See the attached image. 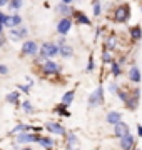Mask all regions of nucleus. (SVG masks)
Listing matches in <instances>:
<instances>
[{
	"instance_id": "nucleus-21",
	"label": "nucleus",
	"mask_w": 142,
	"mask_h": 150,
	"mask_svg": "<svg viewBox=\"0 0 142 150\" xmlns=\"http://www.w3.org/2000/svg\"><path fill=\"white\" fill-rule=\"evenodd\" d=\"M52 112H54L55 115H60V117H64V118H69V117H70L69 107H65L64 103H57V105H54V108H52Z\"/></svg>"
},
{
	"instance_id": "nucleus-3",
	"label": "nucleus",
	"mask_w": 142,
	"mask_h": 150,
	"mask_svg": "<svg viewBox=\"0 0 142 150\" xmlns=\"http://www.w3.org/2000/svg\"><path fill=\"white\" fill-rule=\"evenodd\" d=\"M42 134H35V132H22V134L15 135V144L20 145H30V144H37Z\"/></svg>"
},
{
	"instance_id": "nucleus-37",
	"label": "nucleus",
	"mask_w": 142,
	"mask_h": 150,
	"mask_svg": "<svg viewBox=\"0 0 142 150\" xmlns=\"http://www.w3.org/2000/svg\"><path fill=\"white\" fill-rule=\"evenodd\" d=\"M5 42H7V38L4 37V35H0V47H4V45H5Z\"/></svg>"
},
{
	"instance_id": "nucleus-8",
	"label": "nucleus",
	"mask_w": 142,
	"mask_h": 150,
	"mask_svg": "<svg viewBox=\"0 0 142 150\" xmlns=\"http://www.w3.org/2000/svg\"><path fill=\"white\" fill-rule=\"evenodd\" d=\"M72 23H74L72 17H62V18L57 22V33H59V35H67V33L70 32Z\"/></svg>"
},
{
	"instance_id": "nucleus-7",
	"label": "nucleus",
	"mask_w": 142,
	"mask_h": 150,
	"mask_svg": "<svg viewBox=\"0 0 142 150\" xmlns=\"http://www.w3.org/2000/svg\"><path fill=\"white\" fill-rule=\"evenodd\" d=\"M139 100H141V90L139 88H131V93H129V98H127V102L124 103L129 110H136L139 107Z\"/></svg>"
},
{
	"instance_id": "nucleus-27",
	"label": "nucleus",
	"mask_w": 142,
	"mask_h": 150,
	"mask_svg": "<svg viewBox=\"0 0 142 150\" xmlns=\"http://www.w3.org/2000/svg\"><path fill=\"white\" fill-rule=\"evenodd\" d=\"M20 108H22L23 113H27V115H32V113H33V105H32V102H30V100H22Z\"/></svg>"
},
{
	"instance_id": "nucleus-25",
	"label": "nucleus",
	"mask_w": 142,
	"mask_h": 150,
	"mask_svg": "<svg viewBox=\"0 0 142 150\" xmlns=\"http://www.w3.org/2000/svg\"><path fill=\"white\" fill-rule=\"evenodd\" d=\"M109 65H110V75H112L114 79H117V77L122 75V65H120L117 60H112Z\"/></svg>"
},
{
	"instance_id": "nucleus-41",
	"label": "nucleus",
	"mask_w": 142,
	"mask_h": 150,
	"mask_svg": "<svg viewBox=\"0 0 142 150\" xmlns=\"http://www.w3.org/2000/svg\"><path fill=\"white\" fill-rule=\"evenodd\" d=\"M72 2L74 0H62V4H67V5H72Z\"/></svg>"
},
{
	"instance_id": "nucleus-29",
	"label": "nucleus",
	"mask_w": 142,
	"mask_h": 150,
	"mask_svg": "<svg viewBox=\"0 0 142 150\" xmlns=\"http://www.w3.org/2000/svg\"><path fill=\"white\" fill-rule=\"evenodd\" d=\"M114 60V57H112V52H109L107 48H102V62H104V65L110 64Z\"/></svg>"
},
{
	"instance_id": "nucleus-26",
	"label": "nucleus",
	"mask_w": 142,
	"mask_h": 150,
	"mask_svg": "<svg viewBox=\"0 0 142 150\" xmlns=\"http://www.w3.org/2000/svg\"><path fill=\"white\" fill-rule=\"evenodd\" d=\"M129 93H131V88H126V87H119V90H117V98H119L122 103L127 102V98H129Z\"/></svg>"
},
{
	"instance_id": "nucleus-15",
	"label": "nucleus",
	"mask_w": 142,
	"mask_h": 150,
	"mask_svg": "<svg viewBox=\"0 0 142 150\" xmlns=\"http://www.w3.org/2000/svg\"><path fill=\"white\" fill-rule=\"evenodd\" d=\"M119 122H122V112H119V110H110V112H107V115H105V123L107 125H117Z\"/></svg>"
},
{
	"instance_id": "nucleus-28",
	"label": "nucleus",
	"mask_w": 142,
	"mask_h": 150,
	"mask_svg": "<svg viewBox=\"0 0 142 150\" xmlns=\"http://www.w3.org/2000/svg\"><path fill=\"white\" fill-rule=\"evenodd\" d=\"M22 5H23V0H10L7 7H9L12 12H17V10H20V8H22Z\"/></svg>"
},
{
	"instance_id": "nucleus-42",
	"label": "nucleus",
	"mask_w": 142,
	"mask_h": 150,
	"mask_svg": "<svg viewBox=\"0 0 142 150\" xmlns=\"http://www.w3.org/2000/svg\"><path fill=\"white\" fill-rule=\"evenodd\" d=\"M4 28H5L4 27V23H0V35H4Z\"/></svg>"
},
{
	"instance_id": "nucleus-33",
	"label": "nucleus",
	"mask_w": 142,
	"mask_h": 150,
	"mask_svg": "<svg viewBox=\"0 0 142 150\" xmlns=\"http://www.w3.org/2000/svg\"><path fill=\"white\" fill-rule=\"evenodd\" d=\"M117 90H119V85H117L115 82H110L109 83V92L110 93H117Z\"/></svg>"
},
{
	"instance_id": "nucleus-5",
	"label": "nucleus",
	"mask_w": 142,
	"mask_h": 150,
	"mask_svg": "<svg viewBox=\"0 0 142 150\" xmlns=\"http://www.w3.org/2000/svg\"><path fill=\"white\" fill-rule=\"evenodd\" d=\"M44 129L47 130L50 135H60V137H64V135L67 134L65 127H64L60 122H55V120H49V122H45Z\"/></svg>"
},
{
	"instance_id": "nucleus-30",
	"label": "nucleus",
	"mask_w": 142,
	"mask_h": 150,
	"mask_svg": "<svg viewBox=\"0 0 142 150\" xmlns=\"http://www.w3.org/2000/svg\"><path fill=\"white\" fill-rule=\"evenodd\" d=\"M92 12L94 17H99L102 13V7H100V0H92Z\"/></svg>"
},
{
	"instance_id": "nucleus-24",
	"label": "nucleus",
	"mask_w": 142,
	"mask_h": 150,
	"mask_svg": "<svg viewBox=\"0 0 142 150\" xmlns=\"http://www.w3.org/2000/svg\"><path fill=\"white\" fill-rule=\"evenodd\" d=\"M32 130V125H28V123H17L15 127L10 130V135H17V134H22V132H30Z\"/></svg>"
},
{
	"instance_id": "nucleus-6",
	"label": "nucleus",
	"mask_w": 142,
	"mask_h": 150,
	"mask_svg": "<svg viewBox=\"0 0 142 150\" xmlns=\"http://www.w3.org/2000/svg\"><path fill=\"white\" fill-rule=\"evenodd\" d=\"M27 35H28V28L25 27V25H18V27L10 28V30H9V37H10V40H13V42L25 40Z\"/></svg>"
},
{
	"instance_id": "nucleus-22",
	"label": "nucleus",
	"mask_w": 142,
	"mask_h": 150,
	"mask_svg": "<svg viewBox=\"0 0 142 150\" xmlns=\"http://www.w3.org/2000/svg\"><path fill=\"white\" fill-rule=\"evenodd\" d=\"M74 98H75V88H70V90H67L64 95H62V100L60 103H64L65 107H70L72 102H74Z\"/></svg>"
},
{
	"instance_id": "nucleus-9",
	"label": "nucleus",
	"mask_w": 142,
	"mask_h": 150,
	"mask_svg": "<svg viewBox=\"0 0 142 150\" xmlns=\"http://www.w3.org/2000/svg\"><path fill=\"white\" fill-rule=\"evenodd\" d=\"M117 47H119V35L114 32H110L109 35H105L104 48H107L109 52H114V50H117Z\"/></svg>"
},
{
	"instance_id": "nucleus-14",
	"label": "nucleus",
	"mask_w": 142,
	"mask_h": 150,
	"mask_svg": "<svg viewBox=\"0 0 142 150\" xmlns=\"http://www.w3.org/2000/svg\"><path fill=\"white\" fill-rule=\"evenodd\" d=\"M127 134H131V127H129L126 122H119L117 125H114L112 135H114L115 139H122V137H126Z\"/></svg>"
},
{
	"instance_id": "nucleus-40",
	"label": "nucleus",
	"mask_w": 142,
	"mask_h": 150,
	"mask_svg": "<svg viewBox=\"0 0 142 150\" xmlns=\"http://www.w3.org/2000/svg\"><path fill=\"white\" fill-rule=\"evenodd\" d=\"M18 150H33V149L30 147V145H23L22 149H18Z\"/></svg>"
},
{
	"instance_id": "nucleus-1",
	"label": "nucleus",
	"mask_w": 142,
	"mask_h": 150,
	"mask_svg": "<svg viewBox=\"0 0 142 150\" xmlns=\"http://www.w3.org/2000/svg\"><path fill=\"white\" fill-rule=\"evenodd\" d=\"M105 102V93H104V85L102 83H99L97 88L89 95L87 98V105L89 108H95V107H100V105H104Z\"/></svg>"
},
{
	"instance_id": "nucleus-35",
	"label": "nucleus",
	"mask_w": 142,
	"mask_h": 150,
	"mask_svg": "<svg viewBox=\"0 0 142 150\" xmlns=\"http://www.w3.org/2000/svg\"><path fill=\"white\" fill-rule=\"evenodd\" d=\"M64 43H67V38H65V35H60L59 40H57V45H64Z\"/></svg>"
},
{
	"instance_id": "nucleus-36",
	"label": "nucleus",
	"mask_w": 142,
	"mask_h": 150,
	"mask_svg": "<svg viewBox=\"0 0 142 150\" xmlns=\"http://www.w3.org/2000/svg\"><path fill=\"white\" fill-rule=\"evenodd\" d=\"M5 18H7V13H4V12L0 10V23H4V22H5Z\"/></svg>"
},
{
	"instance_id": "nucleus-43",
	"label": "nucleus",
	"mask_w": 142,
	"mask_h": 150,
	"mask_svg": "<svg viewBox=\"0 0 142 150\" xmlns=\"http://www.w3.org/2000/svg\"><path fill=\"white\" fill-rule=\"evenodd\" d=\"M134 150H139V149H134Z\"/></svg>"
},
{
	"instance_id": "nucleus-34",
	"label": "nucleus",
	"mask_w": 142,
	"mask_h": 150,
	"mask_svg": "<svg viewBox=\"0 0 142 150\" xmlns=\"http://www.w3.org/2000/svg\"><path fill=\"white\" fill-rule=\"evenodd\" d=\"M0 75H9V67L7 65H4V64H0Z\"/></svg>"
},
{
	"instance_id": "nucleus-38",
	"label": "nucleus",
	"mask_w": 142,
	"mask_h": 150,
	"mask_svg": "<svg viewBox=\"0 0 142 150\" xmlns=\"http://www.w3.org/2000/svg\"><path fill=\"white\" fill-rule=\"evenodd\" d=\"M9 2H10V0H0V8L5 7V5H9Z\"/></svg>"
},
{
	"instance_id": "nucleus-44",
	"label": "nucleus",
	"mask_w": 142,
	"mask_h": 150,
	"mask_svg": "<svg viewBox=\"0 0 142 150\" xmlns=\"http://www.w3.org/2000/svg\"><path fill=\"white\" fill-rule=\"evenodd\" d=\"M141 10H142V5H141Z\"/></svg>"
},
{
	"instance_id": "nucleus-46",
	"label": "nucleus",
	"mask_w": 142,
	"mask_h": 150,
	"mask_svg": "<svg viewBox=\"0 0 142 150\" xmlns=\"http://www.w3.org/2000/svg\"><path fill=\"white\" fill-rule=\"evenodd\" d=\"M0 150H2V149H0Z\"/></svg>"
},
{
	"instance_id": "nucleus-18",
	"label": "nucleus",
	"mask_w": 142,
	"mask_h": 150,
	"mask_svg": "<svg viewBox=\"0 0 142 150\" xmlns=\"http://www.w3.org/2000/svg\"><path fill=\"white\" fill-rule=\"evenodd\" d=\"M5 102L13 105V107H20V103H22V100H20V92L13 90V92H10V93H7Z\"/></svg>"
},
{
	"instance_id": "nucleus-11",
	"label": "nucleus",
	"mask_w": 142,
	"mask_h": 150,
	"mask_svg": "<svg viewBox=\"0 0 142 150\" xmlns=\"http://www.w3.org/2000/svg\"><path fill=\"white\" fill-rule=\"evenodd\" d=\"M64 140H65V150H72V149H75V147L80 145L79 137L74 132H70V130H67V134L64 135Z\"/></svg>"
},
{
	"instance_id": "nucleus-4",
	"label": "nucleus",
	"mask_w": 142,
	"mask_h": 150,
	"mask_svg": "<svg viewBox=\"0 0 142 150\" xmlns=\"http://www.w3.org/2000/svg\"><path fill=\"white\" fill-rule=\"evenodd\" d=\"M37 54H38V43L35 40H23L20 55L22 57H35Z\"/></svg>"
},
{
	"instance_id": "nucleus-20",
	"label": "nucleus",
	"mask_w": 142,
	"mask_h": 150,
	"mask_svg": "<svg viewBox=\"0 0 142 150\" xmlns=\"http://www.w3.org/2000/svg\"><path fill=\"white\" fill-rule=\"evenodd\" d=\"M127 75H129V80H131L132 83H139V82L142 80L141 70H139V67H136V65H132L131 69H129V72H127Z\"/></svg>"
},
{
	"instance_id": "nucleus-23",
	"label": "nucleus",
	"mask_w": 142,
	"mask_h": 150,
	"mask_svg": "<svg viewBox=\"0 0 142 150\" xmlns=\"http://www.w3.org/2000/svg\"><path fill=\"white\" fill-rule=\"evenodd\" d=\"M129 35H131L132 42H139L142 38V27L141 25H134V27L129 28Z\"/></svg>"
},
{
	"instance_id": "nucleus-17",
	"label": "nucleus",
	"mask_w": 142,
	"mask_h": 150,
	"mask_svg": "<svg viewBox=\"0 0 142 150\" xmlns=\"http://www.w3.org/2000/svg\"><path fill=\"white\" fill-rule=\"evenodd\" d=\"M72 20H75L79 25H87V27H89V25H92V20H90V18H89V17L85 15L84 12H80V10H75V12H74Z\"/></svg>"
},
{
	"instance_id": "nucleus-10",
	"label": "nucleus",
	"mask_w": 142,
	"mask_h": 150,
	"mask_svg": "<svg viewBox=\"0 0 142 150\" xmlns=\"http://www.w3.org/2000/svg\"><path fill=\"white\" fill-rule=\"evenodd\" d=\"M119 147L120 150H134L136 149V137L132 134H127L126 137L119 139Z\"/></svg>"
},
{
	"instance_id": "nucleus-12",
	"label": "nucleus",
	"mask_w": 142,
	"mask_h": 150,
	"mask_svg": "<svg viewBox=\"0 0 142 150\" xmlns=\"http://www.w3.org/2000/svg\"><path fill=\"white\" fill-rule=\"evenodd\" d=\"M37 144L40 145L44 150H55V147H57L55 139L54 137H49V135H40V139H38Z\"/></svg>"
},
{
	"instance_id": "nucleus-13",
	"label": "nucleus",
	"mask_w": 142,
	"mask_h": 150,
	"mask_svg": "<svg viewBox=\"0 0 142 150\" xmlns=\"http://www.w3.org/2000/svg\"><path fill=\"white\" fill-rule=\"evenodd\" d=\"M18 25H22V15H18V13H12V15H7L5 22H4V27L5 28H15Z\"/></svg>"
},
{
	"instance_id": "nucleus-45",
	"label": "nucleus",
	"mask_w": 142,
	"mask_h": 150,
	"mask_svg": "<svg viewBox=\"0 0 142 150\" xmlns=\"http://www.w3.org/2000/svg\"><path fill=\"white\" fill-rule=\"evenodd\" d=\"M74 2H75V0H74Z\"/></svg>"
},
{
	"instance_id": "nucleus-16",
	"label": "nucleus",
	"mask_w": 142,
	"mask_h": 150,
	"mask_svg": "<svg viewBox=\"0 0 142 150\" xmlns=\"http://www.w3.org/2000/svg\"><path fill=\"white\" fill-rule=\"evenodd\" d=\"M55 12H57L60 17H72L74 12H75V8L72 5H67V4H62V2H60V4L55 5Z\"/></svg>"
},
{
	"instance_id": "nucleus-19",
	"label": "nucleus",
	"mask_w": 142,
	"mask_h": 150,
	"mask_svg": "<svg viewBox=\"0 0 142 150\" xmlns=\"http://www.w3.org/2000/svg\"><path fill=\"white\" fill-rule=\"evenodd\" d=\"M59 55L62 59H72V57H74V47L69 45V43L59 45Z\"/></svg>"
},
{
	"instance_id": "nucleus-32",
	"label": "nucleus",
	"mask_w": 142,
	"mask_h": 150,
	"mask_svg": "<svg viewBox=\"0 0 142 150\" xmlns=\"http://www.w3.org/2000/svg\"><path fill=\"white\" fill-rule=\"evenodd\" d=\"M30 88H32V87L23 85V83H17V90L22 92V93H25V95H28V93H30Z\"/></svg>"
},
{
	"instance_id": "nucleus-2",
	"label": "nucleus",
	"mask_w": 142,
	"mask_h": 150,
	"mask_svg": "<svg viewBox=\"0 0 142 150\" xmlns=\"http://www.w3.org/2000/svg\"><path fill=\"white\" fill-rule=\"evenodd\" d=\"M129 18H131V7L127 4H120L115 7L114 13H112V20L115 23H126Z\"/></svg>"
},
{
	"instance_id": "nucleus-39",
	"label": "nucleus",
	"mask_w": 142,
	"mask_h": 150,
	"mask_svg": "<svg viewBox=\"0 0 142 150\" xmlns=\"http://www.w3.org/2000/svg\"><path fill=\"white\" fill-rule=\"evenodd\" d=\"M137 135L142 137V125H137Z\"/></svg>"
},
{
	"instance_id": "nucleus-31",
	"label": "nucleus",
	"mask_w": 142,
	"mask_h": 150,
	"mask_svg": "<svg viewBox=\"0 0 142 150\" xmlns=\"http://www.w3.org/2000/svg\"><path fill=\"white\" fill-rule=\"evenodd\" d=\"M94 70H95V60H94V55H90V57H89V62H87V69H85V72H87V74H92Z\"/></svg>"
}]
</instances>
